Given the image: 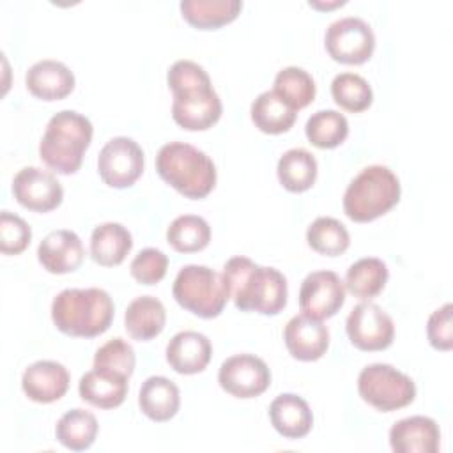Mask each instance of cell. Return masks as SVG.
I'll return each mask as SVG.
<instances>
[{"label":"cell","instance_id":"d590c367","mask_svg":"<svg viewBox=\"0 0 453 453\" xmlns=\"http://www.w3.org/2000/svg\"><path fill=\"white\" fill-rule=\"evenodd\" d=\"M134 365L136 356L133 347L119 336L103 343L94 354V368L111 372L127 379L133 375Z\"/></svg>","mask_w":453,"mask_h":453},{"label":"cell","instance_id":"74e56055","mask_svg":"<svg viewBox=\"0 0 453 453\" xmlns=\"http://www.w3.org/2000/svg\"><path fill=\"white\" fill-rule=\"evenodd\" d=\"M168 269V257L156 248L142 250L131 262V276L142 285H156L161 281Z\"/></svg>","mask_w":453,"mask_h":453},{"label":"cell","instance_id":"52a82bcc","mask_svg":"<svg viewBox=\"0 0 453 453\" xmlns=\"http://www.w3.org/2000/svg\"><path fill=\"white\" fill-rule=\"evenodd\" d=\"M357 391L366 403L382 412L402 409L416 398L414 380L386 363L365 366L357 377Z\"/></svg>","mask_w":453,"mask_h":453},{"label":"cell","instance_id":"9c48e42d","mask_svg":"<svg viewBox=\"0 0 453 453\" xmlns=\"http://www.w3.org/2000/svg\"><path fill=\"white\" fill-rule=\"evenodd\" d=\"M143 150L127 136H115L104 143L97 157V172L110 188H129L143 172Z\"/></svg>","mask_w":453,"mask_h":453},{"label":"cell","instance_id":"4dcf8cb0","mask_svg":"<svg viewBox=\"0 0 453 453\" xmlns=\"http://www.w3.org/2000/svg\"><path fill=\"white\" fill-rule=\"evenodd\" d=\"M168 244L180 253H195L203 250L211 241V226L202 216H177L166 228Z\"/></svg>","mask_w":453,"mask_h":453},{"label":"cell","instance_id":"d6a6232c","mask_svg":"<svg viewBox=\"0 0 453 453\" xmlns=\"http://www.w3.org/2000/svg\"><path fill=\"white\" fill-rule=\"evenodd\" d=\"M315 81L303 67L288 65L278 71L274 78V92L288 103L296 111L308 106L315 97Z\"/></svg>","mask_w":453,"mask_h":453},{"label":"cell","instance_id":"8d00e7d4","mask_svg":"<svg viewBox=\"0 0 453 453\" xmlns=\"http://www.w3.org/2000/svg\"><path fill=\"white\" fill-rule=\"evenodd\" d=\"M32 239V230L28 223L9 212L2 211L0 214V251L4 255H18L21 253Z\"/></svg>","mask_w":453,"mask_h":453},{"label":"cell","instance_id":"d6986e66","mask_svg":"<svg viewBox=\"0 0 453 453\" xmlns=\"http://www.w3.org/2000/svg\"><path fill=\"white\" fill-rule=\"evenodd\" d=\"M212 345L209 338L198 331H180L172 336L166 345L168 365L182 375H193L209 365Z\"/></svg>","mask_w":453,"mask_h":453},{"label":"cell","instance_id":"484cf974","mask_svg":"<svg viewBox=\"0 0 453 453\" xmlns=\"http://www.w3.org/2000/svg\"><path fill=\"white\" fill-rule=\"evenodd\" d=\"M242 9L241 0H182V18L202 30L223 27L237 18Z\"/></svg>","mask_w":453,"mask_h":453},{"label":"cell","instance_id":"8992f818","mask_svg":"<svg viewBox=\"0 0 453 453\" xmlns=\"http://www.w3.org/2000/svg\"><path fill=\"white\" fill-rule=\"evenodd\" d=\"M172 292L184 310L202 319L218 317L228 301L223 274L198 264L184 265L177 273Z\"/></svg>","mask_w":453,"mask_h":453},{"label":"cell","instance_id":"277c9868","mask_svg":"<svg viewBox=\"0 0 453 453\" xmlns=\"http://www.w3.org/2000/svg\"><path fill=\"white\" fill-rule=\"evenodd\" d=\"M156 170L166 184L186 198H203L216 186L212 159L203 150L184 142L163 145L156 156Z\"/></svg>","mask_w":453,"mask_h":453},{"label":"cell","instance_id":"ffe728a7","mask_svg":"<svg viewBox=\"0 0 453 453\" xmlns=\"http://www.w3.org/2000/svg\"><path fill=\"white\" fill-rule=\"evenodd\" d=\"M25 83L32 96L42 101H58L73 92L74 74L65 64L46 58L27 71Z\"/></svg>","mask_w":453,"mask_h":453},{"label":"cell","instance_id":"30bf717a","mask_svg":"<svg viewBox=\"0 0 453 453\" xmlns=\"http://www.w3.org/2000/svg\"><path fill=\"white\" fill-rule=\"evenodd\" d=\"M349 340L359 350H384L393 343L395 324L375 303L356 304L345 322Z\"/></svg>","mask_w":453,"mask_h":453},{"label":"cell","instance_id":"3957f363","mask_svg":"<svg viewBox=\"0 0 453 453\" xmlns=\"http://www.w3.org/2000/svg\"><path fill=\"white\" fill-rule=\"evenodd\" d=\"M90 120L73 110L55 113L46 126L39 143L42 163L57 173L69 175L80 170L83 154L92 142Z\"/></svg>","mask_w":453,"mask_h":453},{"label":"cell","instance_id":"f1b7e54d","mask_svg":"<svg viewBox=\"0 0 453 453\" xmlns=\"http://www.w3.org/2000/svg\"><path fill=\"white\" fill-rule=\"evenodd\" d=\"M276 172L287 191L301 193L310 189L317 179V159L306 149H290L280 157Z\"/></svg>","mask_w":453,"mask_h":453},{"label":"cell","instance_id":"ba28073f","mask_svg":"<svg viewBox=\"0 0 453 453\" xmlns=\"http://www.w3.org/2000/svg\"><path fill=\"white\" fill-rule=\"evenodd\" d=\"M326 50L333 60L357 65L366 62L375 50L372 27L356 16L333 21L326 30Z\"/></svg>","mask_w":453,"mask_h":453},{"label":"cell","instance_id":"6da1fadb","mask_svg":"<svg viewBox=\"0 0 453 453\" xmlns=\"http://www.w3.org/2000/svg\"><path fill=\"white\" fill-rule=\"evenodd\" d=\"M223 281L228 297L242 311L276 315L287 304V280L274 267L257 265L248 257H232L225 262Z\"/></svg>","mask_w":453,"mask_h":453},{"label":"cell","instance_id":"2e32d148","mask_svg":"<svg viewBox=\"0 0 453 453\" xmlns=\"http://www.w3.org/2000/svg\"><path fill=\"white\" fill-rule=\"evenodd\" d=\"M85 257L81 239L73 230L50 232L37 248L41 265L51 274H65L76 271Z\"/></svg>","mask_w":453,"mask_h":453},{"label":"cell","instance_id":"d4e9b609","mask_svg":"<svg viewBox=\"0 0 453 453\" xmlns=\"http://www.w3.org/2000/svg\"><path fill=\"white\" fill-rule=\"evenodd\" d=\"M133 248L131 232L120 223H101L90 235V257L104 267L119 265Z\"/></svg>","mask_w":453,"mask_h":453},{"label":"cell","instance_id":"e575fe53","mask_svg":"<svg viewBox=\"0 0 453 453\" xmlns=\"http://www.w3.org/2000/svg\"><path fill=\"white\" fill-rule=\"evenodd\" d=\"M331 96L338 106L352 113L366 110L373 99L372 87L356 73L336 74L331 83Z\"/></svg>","mask_w":453,"mask_h":453},{"label":"cell","instance_id":"7402d4cb","mask_svg":"<svg viewBox=\"0 0 453 453\" xmlns=\"http://www.w3.org/2000/svg\"><path fill=\"white\" fill-rule=\"evenodd\" d=\"M81 400L99 409L119 407L127 395V377L92 368L83 373L78 384Z\"/></svg>","mask_w":453,"mask_h":453},{"label":"cell","instance_id":"e0dca14e","mask_svg":"<svg viewBox=\"0 0 453 453\" xmlns=\"http://www.w3.org/2000/svg\"><path fill=\"white\" fill-rule=\"evenodd\" d=\"M389 444L395 453H437L441 430L428 416L403 418L391 426Z\"/></svg>","mask_w":453,"mask_h":453},{"label":"cell","instance_id":"5b68a950","mask_svg":"<svg viewBox=\"0 0 453 453\" xmlns=\"http://www.w3.org/2000/svg\"><path fill=\"white\" fill-rule=\"evenodd\" d=\"M400 200L398 177L382 165H370L363 168L347 186L343 195L345 214L357 223L372 221Z\"/></svg>","mask_w":453,"mask_h":453},{"label":"cell","instance_id":"4fadbf2b","mask_svg":"<svg viewBox=\"0 0 453 453\" xmlns=\"http://www.w3.org/2000/svg\"><path fill=\"white\" fill-rule=\"evenodd\" d=\"M12 195L28 211L50 212L62 203L64 189L48 170L25 166L12 179Z\"/></svg>","mask_w":453,"mask_h":453},{"label":"cell","instance_id":"83f0119b","mask_svg":"<svg viewBox=\"0 0 453 453\" xmlns=\"http://www.w3.org/2000/svg\"><path fill=\"white\" fill-rule=\"evenodd\" d=\"M388 276V265L380 258L366 257L359 258L347 269L343 285L354 297L370 301L382 292Z\"/></svg>","mask_w":453,"mask_h":453},{"label":"cell","instance_id":"603a6c76","mask_svg":"<svg viewBox=\"0 0 453 453\" xmlns=\"http://www.w3.org/2000/svg\"><path fill=\"white\" fill-rule=\"evenodd\" d=\"M138 405L149 419L157 423L168 421L177 414L180 405L179 388L163 375H152L140 388Z\"/></svg>","mask_w":453,"mask_h":453},{"label":"cell","instance_id":"ab89813d","mask_svg":"<svg viewBox=\"0 0 453 453\" xmlns=\"http://www.w3.org/2000/svg\"><path fill=\"white\" fill-rule=\"evenodd\" d=\"M451 303L437 308L426 324V336L434 349L449 350L453 347V326H451Z\"/></svg>","mask_w":453,"mask_h":453},{"label":"cell","instance_id":"f546056e","mask_svg":"<svg viewBox=\"0 0 453 453\" xmlns=\"http://www.w3.org/2000/svg\"><path fill=\"white\" fill-rule=\"evenodd\" d=\"M99 425L92 412L85 409L67 411L55 426V435L62 446L73 451H83L96 441Z\"/></svg>","mask_w":453,"mask_h":453},{"label":"cell","instance_id":"1f68e13d","mask_svg":"<svg viewBox=\"0 0 453 453\" xmlns=\"http://www.w3.org/2000/svg\"><path fill=\"white\" fill-rule=\"evenodd\" d=\"M304 133L311 145L319 149H334L347 138L349 122L345 115L336 110H319L306 120Z\"/></svg>","mask_w":453,"mask_h":453},{"label":"cell","instance_id":"5bb4252c","mask_svg":"<svg viewBox=\"0 0 453 453\" xmlns=\"http://www.w3.org/2000/svg\"><path fill=\"white\" fill-rule=\"evenodd\" d=\"M221 111V99L212 85L173 94L172 117L188 131H205L212 127L219 120Z\"/></svg>","mask_w":453,"mask_h":453},{"label":"cell","instance_id":"7a4b0ae2","mask_svg":"<svg viewBox=\"0 0 453 453\" xmlns=\"http://www.w3.org/2000/svg\"><path fill=\"white\" fill-rule=\"evenodd\" d=\"M115 306L103 288H65L51 303V319L58 331L69 336L94 338L113 320Z\"/></svg>","mask_w":453,"mask_h":453},{"label":"cell","instance_id":"f35d334b","mask_svg":"<svg viewBox=\"0 0 453 453\" xmlns=\"http://www.w3.org/2000/svg\"><path fill=\"white\" fill-rule=\"evenodd\" d=\"M166 81H168V87L173 94L212 85L205 69L202 65H198L196 62H193V60H177V62H173L168 69Z\"/></svg>","mask_w":453,"mask_h":453},{"label":"cell","instance_id":"4316f807","mask_svg":"<svg viewBox=\"0 0 453 453\" xmlns=\"http://www.w3.org/2000/svg\"><path fill=\"white\" fill-rule=\"evenodd\" d=\"M296 115L297 111L274 90L262 92L251 104L253 124L267 134H280L288 131L296 122Z\"/></svg>","mask_w":453,"mask_h":453},{"label":"cell","instance_id":"9a60e30c","mask_svg":"<svg viewBox=\"0 0 453 453\" xmlns=\"http://www.w3.org/2000/svg\"><path fill=\"white\" fill-rule=\"evenodd\" d=\"M287 350L299 361H317L329 347V329L306 313L292 317L283 331Z\"/></svg>","mask_w":453,"mask_h":453},{"label":"cell","instance_id":"7c38bea8","mask_svg":"<svg viewBox=\"0 0 453 453\" xmlns=\"http://www.w3.org/2000/svg\"><path fill=\"white\" fill-rule=\"evenodd\" d=\"M345 303V285L334 271L310 273L299 288L303 313L324 320L333 317Z\"/></svg>","mask_w":453,"mask_h":453},{"label":"cell","instance_id":"ac0fdd59","mask_svg":"<svg viewBox=\"0 0 453 453\" xmlns=\"http://www.w3.org/2000/svg\"><path fill=\"white\" fill-rule=\"evenodd\" d=\"M21 388L30 400L37 403H51L65 395L69 388V372L57 361H35L23 372Z\"/></svg>","mask_w":453,"mask_h":453},{"label":"cell","instance_id":"44dd1931","mask_svg":"<svg viewBox=\"0 0 453 453\" xmlns=\"http://www.w3.org/2000/svg\"><path fill=\"white\" fill-rule=\"evenodd\" d=\"M269 419L278 434L287 439H301L313 426L308 402L294 393L278 395L269 405Z\"/></svg>","mask_w":453,"mask_h":453},{"label":"cell","instance_id":"836d02e7","mask_svg":"<svg viewBox=\"0 0 453 453\" xmlns=\"http://www.w3.org/2000/svg\"><path fill=\"white\" fill-rule=\"evenodd\" d=\"M306 241L310 248L315 250L317 253L336 257L349 248L350 235L343 226V223H340L338 219L329 216H320L308 226Z\"/></svg>","mask_w":453,"mask_h":453},{"label":"cell","instance_id":"8fae6325","mask_svg":"<svg viewBox=\"0 0 453 453\" xmlns=\"http://www.w3.org/2000/svg\"><path fill=\"white\" fill-rule=\"evenodd\" d=\"M218 382L235 398H255L269 388L271 372L264 359L253 354H235L221 363Z\"/></svg>","mask_w":453,"mask_h":453},{"label":"cell","instance_id":"cb8c5ba5","mask_svg":"<svg viewBox=\"0 0 453 453\" xmlns=\"http://www.w3.org/2000/svg\"><path fill=\"white\" fill-rule=\"evenodd\" d=\"M166 322V311L163 303L154 296H140L133 299L124 315V326L131 338L138 342H149L156 338Z\"/></svg>","mask_w":453,"mask_h":453}]
</instances>
